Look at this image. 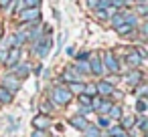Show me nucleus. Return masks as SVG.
<instances>
[{
	"instance_id": "obj_41",
	"label": "nucleus",
	"mask_w": 148,
	"mask_h": 137,
	"mask_svg": "<svg viewBox=\"0 0 148 137\" xmlns=\"http://www.w3.org/2000/svg\"><path fill=\"white\" fill-rule=\"evenodd\" d=\"M65 53H67L69 57H73V55H75V49H73V47H67V49H65Z\"/></svg>"
},
{
	"instance_id": "obj_9",
	"label": "nucleus",
	"mask_w": 148,
	"mask_h": 137,
	"mask_svg": "<svg viewBox=\"0 0 148 137\" xmlns=\"http://www.w3.org/2000/svg\"><path fill=\"white\" fill-rule=\"evenodd\" d=\"M8 43H10V49H12V47H18V49H21L25 43H29V40H27V32H25V30H18V32L10 34V36H8Z\"/></svg>"
},
{
	"instance_id": "obj_6",
	"label": "nucleus",
	"mask_w": 148,
	"mask_h": 137,
	"mask_svg": "<svg viewBox=\"0 0 148 137\" xmlns=\"http://www.w3.org/2000/svg\"><path fill=\"white\" fill-rule=\"evenodd\" d=\"M87 65H89V73H91V75H95V77H101V75L106 73L101 59H99V57H95V55L87 59Z\"/></svg>"
},
{
	"instance_id": "obj_13",
	"label": "nucleus",
	"mask_w": 148,
	"mask_h": 137,
	"mask_svg": "<svg viewBox=\"0 0 148 137\" xmlns=\"http://www.w3.org/2000/svg\"><path fill=\"white\" fill-rule=\"evenodd\" d=\"M95 91L99 95H103V97H110L114 93V85L110 81H99V83H95Z\"/></svg>"
},
{
	"instance_id": "obj_34",
	"label": "nucleus",
	"mask_w": 148,
	"mask_h": 137,
	"mask_svg": "<svg viewBox=\"0 0 148 137\" xmlns=\"http://www.w3.org/2000/svg\"><path fill=\"white\" fill-rule=\"evenodd\" d=\"M91 111H93V109H91L89 105H79V115H81V117H85V115L91 113Z\"/></svg>"
},
{
	"instance_id": "obj_26",
	"label": "nucleus",
	"mask_w": 148,
	"mask_h": 137,
	"mask_svg": "<svg viewBox=\"0 0 148 137\" xmlns=\"http://www.w3.org/2000/svg\"><path fill=\"white\" fill-rule=\"evenodd\" d=\"M134 125H138V129H140V131H142V135H144V133H146V129H148V119L142 115V117L138 119V123H134Z\"/></svg>"
},
{
	"instance_id": "obj_11",
	"label": "nucleus",
	"mask_w": 148,
	"mask_h": 137,
	"mask_svg": "<svg viewBox=\"0 0 148 137\" xmlns=\"http://www.w3.org/2000/svg\"><path fill=\"white\" fill-rule=\"evenodd\" d=\"M29 73H31V65H29V63H18V65L12 67V75L18 77V79L29 77Z\"/></svg>"
},
{
	"instance_id": "obj_37",
	"label": "nucleus",
	"mask_w": 148,
	"mask_h": 137,
	"mask_svg": "<svg viewBox=\"0 0 148 137\" xmlns=\"http://www.w3.org/2000/svg\"><path fill=\"white\" fill-rule=\"evenodd\" d=\"M31 137H47V133H45V131H39V129H35Z\"/></svg>"
},
{
	"instance_id": "obj_22",
	"label": "nucleus",
	"mask_w": 148,
	"mask_h": 137,
	"mask_svg": "<svg viewBox=\"0 0 148 137\" xmlns=\"http://www.w3.org/2000/svg\"><path fill=\"white\" fill-rule=\"evenodd\" d=\"M93 16H95V20H99V22H106V20L110 18V12L103 10V8H99V10H93Z\"/></svg>"
},
{
	"instance_id": "obj_35",
	"label": "nucleus",
	"mask_w": 148,
	"mask_h": 137,
	"mask_svg": "<svg viewBox=\"0 0 148 137\" xmlns=\"http://www.w3.org/2000/svg\"><path fill=\"white\" fill-rule=\"evenodd\" d=\"M6 59H8V49H0V61L6 63Z\"/></svg>"
},
{
	"instance_id": "obj_1",
	"label": "nucleus",
	"mask_w": 148,
	"mask_h": 137,
	"mask_svg": "<svg viewBox=\"0 0 148 137\" xmlns=\"http://www.w3.org/2000/svg\"><path fill=\"white\" fill-rule=\"evenodd\" d=\"M18 22H23L25 26H33V24H41V10L39 8H23L21 12H16Z\"/></svg>"
},
{
	"instance_id": "obj_2",
	"label": "nucleus",
	"mask_w": 148,
	"mask_h": 137,
	"mask_svg": "<svg viewBox=\"0 0 148 137\" xmlns=\"http://www.w3.org/2000/svg\"><path fill=\"white\" fill-rule=\"evenodd\" d=\"M51 47H53V38H51V34H45L43 38H39V40L33 45V53H35L39 59H45V57H49Z\"/></svg>"
},
{
	"instance_id": "obj_38",
	"label": "nucleus",
	"mask_w": 148,
	"mask_h": 137,
	"mask_svg": "<svg viewBox=\"0 0 148 137\" xmlns=\"http://www.w3.org/2000/svg\"><path fill=\"white\" fill-rule=\"evenodd\" d=\"M57 49H59V51L63 49V34H59V36H57Z\"/></svg>"
},
{
	"instance_id": "obj_3",
	"label": "nucleus",
	"mask_w": 148,
	"mask_h": 137,
	"mask_svg": "<svg viewBox=\"0 0 148 137\" xmlns=\"http://www.w3.org/2000/svg\"><path fill=\"white\" fill-rule=\"evenodd\" d=\"M71 93H69V89L67 87H63V85H57L53 91H51V103H55V105H67L69 101H71Z\"/></svg>"
},
{
	"instance_id": "obj_17",
	"label": "nucleus",
	"mask_w": 148,
	"mask_h": 137,
	"mask_svg": "<svg viewBox=\"0 0 148 137\" xmlns=\"http://www.w3.org/2000/svg\"><path fill=\"white\" fill-rule=\"evenodd\" d=\"M83 135H85V137H101V131H99L97 125H87V127L83 129Z\"/></svg>"
},
{
	"instance_id": "obj_14",
	"label": "nucleus",
	"mask_w": 148,
	"mask_h": 137,
	"mask_svg": "<svg viewBox=\"0 0 148 137\" xmlns=\"http://www.w3.org/2000/svg\"><path fill=\"white\" fill-rule=\"evenodd\" d=\"M126 63H128V67H130V69H138V67L142 65V59L136 55V51H130V53H128V57H126Z\"/></svg>"
},
{
	"instance_id": "obj_24",
	"label": "nucleus",
	"mask_w": 148,
	"mask_h": 137,
	"mask_svg": "<svg viewBox=\"0 0 148 137\" xmlns=\"http://www.w3.org/2000/svg\"><path fill=\"white\" fill-rule=\"evenodd\" d=\"M120 119H122V125H120L122 129H132V127H134V123H136V119H134V117H120Z\"/></svg>"
},
{
	"instance_id": "obj_44",
	"label": "nucleus",
	"mask_w": 148,
	"mask_h": 137,
	"mask_svg": "<svg viewBox=\"0 0 148 137\" xmlns=\"http://www.w3.org/2000/svg\"><path fill=\"white\" fill-rule=\"evenodd\" d=\"M116 137H130V135H126V133H122V135H116Z\"/></svg>"
},
{
	"instance_id": "obj_30",
	"label": "nucleus",
	"mask_w": 148,
	"mask_h": 137,
	"mask_svg": "<svg viewBox=\"0 0 148 137\" xmlns=\"http://www.w3.org/2000/svg\"><path fill=\"white\" fill-rule=\"evenodd\" d=\"M41 111H43V115H49V113H53V103L45 101V103L41 105Z\"/></svg>"
},
{
	"instance_id": "obj_33",
	"label": "nucleus",
	"mask_w": 148,
	"mask_h": 137,
	"mask_svg": "<svg viewBox=\"0 0 148 137\" xmlns=\"http://www.w3.org/2000/svg\"><path fill=\"white\" fill-rule=\"evenodd\" d=\"M97 127H99V129H101V127H110V117H106V115L99 117V119H97Z\"/></svg>"
},
{
	"instance_id": "obj_32",
	"label": "nucleus",
	"mask_w": 148,
	"mask_h": 137,
	"mask_svg": "<svg viewBox=\"0 0 148 137\" xmlns=\"http://www.w3.org/2000/svg\"><path fill=\"white\" fill-rule=\"evenodd\" d=\"M79 105H89L91 107V97H87L85 93H81L79 95Z\"/></svg>"
},
{
	"instance_id": "obj_39",
	"label": "nucleus",
	"mask_w": 148,
	"mask_h": 137,
	"mask_svg": "<svg viewBox=\"0 0 148 137\" xmlns=\"http://www.w3.org/2000/svg\"><path fill=\"white\" fill-rule=\"evenodd\" d=\"M53 16H55V20H57V22H61V12H59L57 8L53 10Z\"/></svg>"
},
{
	"instance_id": "obj_20",
	"label": "nucleus",
	"mask_w": 148,
	"mask_h": 137,
	"mask_svg": "<svg viewBox=\"0 0 148 137\" xmlns=\"http://www.w3.org/2000/svg\"><path fill=\"white\" fill-rule=\"evenodd\" d=\"M73 69L83 77V75H89V65H87V61H83V63H77V65H73Z\"/></svg>"
},
{
	"instance_id": "obj_15",
	"label": "nucleus",
	"mask_w": 148,
	"mask_h": 137,
	"mask_svg": "<svg viewBox=\"0 0 148 137\" xmlns=\"http://www.w3.org/2000/svg\"><path fill=\"white\" fill-rule=\"evenodd\" d=\"M69 123H71L75 129H79V131H83V129L89 125V123H87V119H85V117H81V115H75V117H71V119H69Z\"/></svg>"
},
{
	"instance_id": "obj_43",
	"label": "nucleus",
	"mask_w": 148,
	"mask_h": 137,
	"mask_svg": "<svg viewBox=\"0 0 148 137\" xmlns=\"http://www.w3.org/2000/svg\"><path fill=\"white\" fill-rule=\"evenodd\" d=\"M128 2H132V4H146V0H128Z\"/></svg>"
},
{
	"instance_id": "obj_21",
	"label": "nucleus",
	"mask_w": 148,
	"mask_h": 137,
	"mask_svg": "<svg viewBox=\"0 0 148 137\" xmlns=\"http://www.w3.org/2000/svg\"><path fill=\"white\" fill-rule=\"evenodd\" d=\"M108 117H110V119H120V117H122V107H120V105H112L110 111H108Z\"/></svg>"
},
{
	"instance_id": "obj_29",
	"label": "nucleus",
	"mask_w": 148,
	"mask_h": 137,
	"mask_svg": "<svg viewBox=\"0 0 148 137\" xmlns=\"http://www.w3.org/2000/svg\"><path fill=\"white\" fill-rule=\"evenodd\" d=\"M73 57L77 59V63H83V61H87V59H89L91 55H89L87 51H81V53H77V55H73Z\"/></svg>"
},
{
	"instance_id": "obj_23",
	"label": "nucleus",
	"mask_w": 148,
	"mask_h": 137,
	"mask_svg": "<svg viewBox=\"0 0 148 137\" xmlns=\"http://www.w3.org/2000/svg\"><path fill=\"white\" fill-rule=\"evenodd\" d=\"M124 133V129L120 127V125H112L110 129H108V133L103 135V137H116V135H122Z\"/></svg>"
},
{
	"instance_id": "obj_7",
	"label": "nucleus",
	"mask_w": 148,
	"mask_h": 137,
	"mask_svg": "<svg viewBox=\"0 0 148 137\" xmlns=\"http://www.w3.org/2000/svg\"><path fill=\"white\" fill-rule=\"evenodd\" d=\"M124 81H126L130 87H138L140 83H144V75H142L138 69H132V71H130V73L124 77Z\"/></svg>"
},
{
	"instance_id": "obj_16",
	"label": "nucleus",
	"mask_w": 148,
	"mask_h": 137,
	"mask_svg": "<svg viewBox=\"0 0 148 137\" xmlns=\"http://www.w3.org/2000/svg\"><path fill=\"white\" fill-rule=\"evenodd\" d=\"M110 22H112L114 28H118L120 24H124V10H116V12H112V14H110Z\"/></svg>"
},
{
	"instance_id": "obj_18",
	"label": "nucleus",
	"mask_w": 148,
	"mask_h": 137,
	"mask_svg": "<svg viewBox=\"0 0 148 137\" xmlns=\"http://www.w3.org/2000/svg\"><path fill=\"white\" fill-rule=\"evenodd\" d=\"M67 89H69V93H71V95H73V93H79V95H81V93H83V89H85V83H81V81H79V83H69V85H67Z\"/></svg>"
},
{
	"instance_id": "obj_27",
	"label": "nucleus",
	"mask_w": 148,
	"mask_h": 137,
	"mask_svg": "<svg viewBox=\"0 0 148 137\" xmlns=\"http://www.w3.org/2000/svg\"><path fill=\"white\" fill-rule=\"evenodd\" d=\"M136 111H138L140 115H144V113H146V101H144V97H140V99H138V103H136Z\"/></svg>"
},
{
	"instance_id": "obj_25",
	"label": "nucleus",
	"mask_w": 148,
	"mask_h": 137,
	"mask_svg": "<svg viewBox=\"0 0 148 137\" xmlns=\"http://www.w3.org/2000/svg\"><path fill=\"white\" fill-rule=\"evenodd\" d=\"M138 18H146V14H148V6L146 4H138V8H136V12H134Z\"/></svg>"
},
{
	"instance_id": "obj_28",
	"label": "nucleus",
	"mask_w": 148,
	"mask_h": 137,
	"mask_svg": "<svg viewBox=\"0 0 148 137\" xmlns=\"http://www.w3.org/2000/svg\"><path fill=\"white\" fill-rule=\"evenodd\" d=\"M23 4H25V8H39L41 0H23Z\"/></svg>"
},
{
	"instance_id": "obj_8",
	"label": "nucleus",
	"mask_w": 148,
	"mask_h": 137,
	"mask_svg": "<svg viewBox=\"0 0 148 137\" xmlns=\"http://www.w3.org/2000/svg\"><path fill=\"white\" fill-rule=\"evenodd\" d=\"M81 79H83V77H81L73 67H67V69L63 71V77H61V81H59V83H65V81H67V83H79Z\"/></svg>"
},
{
	"instance_id": "obj_10",
	"label": "nucleus",
	"mask_w": 148,
	"mask_h": 137,
	"mask_svg": "<svg viewBox=\"0 0 148 137\" xmlns=\"http://www.w3.org/2000/svg\"><path fill=\"white\" fill-rule=\"evenodd\" d=\"M21 57H23V51H21L18 47H12V49H8V59H6V65H8V67H14V65H18V63H21Z\"/></svg>"
},
{
	"instance_id": "obj_5",
	"label": "nucleus",
	"mask_w": 148,
	"mask_h": 137,
	"mask_svg": "<svg viewBox=\"0 0 148 137\" xmlns=\"http://www.w3.org/2000/svg\"><path fill=\"white\" fill-rule=\"evenodd\" d=\"M0 85H2V89H6V91H10V93H16V91L21 89V79H18V77H14L12 73H8V75H4V77H2Z\"/></svg>"
},
{
	"instance_id": "obj_19",
	"label": "nucleus",
	"mask_w": 148,
	"mask_h": 137,
	"mask_svg": "<svg viewBox=\"0 0 148 137\" xmlns=\"http://www.w3.org/2000/svg\"><path fill=\"white\" fill-rule=\"evenodd\" d=\"M0 103H4V105L12 103V93L6 91V89H2V87H0Z\"/></svg>"
},
{
	"instance_id": "obj_31",
	"label": "nucleus",
	"mask_w": 148,
	"mask_h": 137,
	"mask_svg": "<svg viewBox=\"0 0 148 137\" xmlns=\"http://www.w3.org/2000/svg\"><path fill=\"white\" fill-rule=\"evenodd\" d=\"M83 93L87 95V97H93L97 91H95V85H85V89H83Z\"/></svg>"
},
{
	"instance_id": "obj_42",
	"label": "nucleus",
	"mask_w": 148,
	"mask_h": 137,
	"mask_svg": "<svg viewBox=\"0 0 148 137\" xmlns=\"http://www.w3.org/2000/svg\"><path fill=\"white\" fill-rule=\"evenodd\" d=\"M33 71H35V75H41V73H43V65H37Z\"/></svg>"
},
{
	"instance_id": "obj_40",
	"label": "nucleus",
	"mask_w": 148,
	"mask_h": 137,
	"mask_svg": "<svg viewBox=\"0 0 148 137\" xmlns=\"http://www.w3.org/2000/svg\"><path fill=\"white\" fill-rule=\"evenodd\" d=\"M10 4V0H0V8H8Z\"/></svg>"
},
{
	"instance_id": "obj_12",
	"label": "nucleus",
	"mask_w": 148,
	"mask_h": 137,
	"mask_svg": "<svg viewBox=\"0 0 148 137\" xmlns=\"http://www.w3.org/2000/svg\"><path fill=\"white\" fill-rule=\"evenodd\" d=\"M33 127L39 129V131H45L47 127H51V117L49 115H39L33 119Z\"/></svg>"
},
{
	"instance_id": "obj_36",
	"label": "nucleus",
	"mask_w": 148,
	"mask_h": 137,
	"mask_svg": "<svg viewBox=\"0 0 148 137\" xmlns=\"http://www.w3.org/2000/svg\"><path fill=\"white\" fill-rule=\"evenodd\" d=\"M144 95H146V85L140 83V87H138V97H144Z\"/></svg>"
},
{
	"instance_id": "obj_4",
	"label": "nucleus",
	"mask_w": 148,
	"mask_h": 137,
	"mask_svg": "<svg viewBox=\"0 0 148 137\" xmlns=\"http://www.w3.org/2000/svg\"><path fill=\"white\" fill-rule=\"evenodd\" d=\"M101 63H103V69H106L108 73H118V71H120V61H118V57H116L112 51H106V53H103Z\"/></svg>"
}]
</instances>
